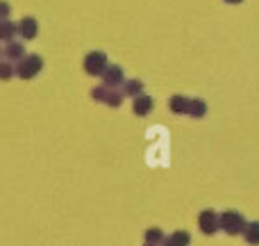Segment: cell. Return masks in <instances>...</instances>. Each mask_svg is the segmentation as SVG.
<instances>
[{
  "label": "cell",
  "mask_w": 259,
  "mask_h": 246,
  "mask_svg": "<svg viewBox=\"0 0 259 246\" xmlns=\"http://www.w3.org/2000/svg\"><path fill=\"white\" fill-rule=\"evenodd\" d=\"M41 68H44V59H41L39 55H23V57L18 59V64L14 66V76L23 78V80H30Z\"/></svg>",
  "instance_id": "6da1fadb"
},
{
  "label": "cell",
  "mask_w": 259,
  "mask_h": 246,
  "mask_svg": "<svg viewBox=\"0 0 259 246\" xmlns=\"http://www.w3.org/2000/svg\"><path fill=\"white\" fill-rule=\"evenodd\" d=\"M243 226H246V219H243L241 212L228 210L223 215H219V228L228 235H241Z\"/></svg>",
  "instance_id": "7a4b0ae2"
},
{
  "label": "cell",
  "mask_w": 259,
  "mask_h": 246,
  "mask_svg": "<svg viewBox=\"0 0 259 246\" xmlns=\"http://www.w3.org/2000/svg\"><path fill=\"white\" fill-rule=\"evenodd\" d=\"M91 96H94V100H98V103H105L109 105V108H118V105L123 103V94L116 89H109V87H96L94 91H91Z\"/></svg>",
  "instance_id": "3957f363"
},
{
  "label": "cell",
  "mask_w": 259,
  "mask_h": 246,
  "mask_svg": "<svg viewBox=\"0 0 259 246\" xmlns=\"http://www.w3.org/2000/svg\"><path fill=\"white\" fill-rule=\"evenodd\" d=\"M105 68H107V55L100 53V50H94L84 57V71L89 76H103Z\"/></svg>",
  "instance_id": "277c9868"
},
{
  "label": "cell",
  "mask_w": 259,
  "mask_h": 246,
  "mask_svg": "<svg viewBox=\"0 0 259 246\" xmlns=\"http://www.w3.org/2000/svg\"><path fill=\"white\" fill-rule=\"evenodd\" d=\"M198 226H200V230L205 235H214L219 233V215H216L214 210H202L200 217H198Z\"/></svg>",
  "instance_id": "5b68a950"
},
{
  "label": "cell",
  "mask_w": 259,
  "mask_h": 246,
  "mask_svg": "<svg viewBox=\"0 0 259 246\" xmlns=\"http://www.w3.org/2000/svg\"><path fill=\"white\" fill-rule=\"evenodd\" d=\"M103 82L105 87H109V89H114L116 85H123L125 82V78H123V68L121 66H109L103 71Z\"/></svg>",
  "instance_id": "8992f818"
},
{
  "label": "cell",
  "mask_w": 259,
  "mask_h": 246,
  "mask_svg": "<svg viewBox=\"0 0 259 246\" xmlns=\"http://www.w3.org/2000/svg\"><path fill=\"white\" fill-rule=\"evenodd\" d=\"M16 32L23 37V39H34L36 32H39V25H36V21L32 16H27L16 25Z\"/></svg>",
  "instance_id": "52a82bcc"
},
{
  "label": "cell",
  "mask_w": 259,
  "mask_h": 246,
  "mask_svg": "<svg viewBox=\"0 0 259 246\" xmlns=\"http://www.w3.org/2000/svg\"><path fill=\"white\" fill-rule=\"evenodd\" d=\"M189 244H191V235L187 230H175L173 235L161 239L159 246H189Z\"/></svg>",
  "instance_id": "ba28073f"
},
{
  "label": "cell",
  "mask_w": 259,
  "mask_h": 246,
  "mask_svg": "<svg viewBox=\"0 0 259 246\" xmlns=\"http://www.w3.org/2000/svg\"><path fill=\"white\" fill-rule=\"evenodd\" d=\"M152 105H155V103H152L150 96L139 94V96H134V105H132V110H134V114H137V117H146V114H150Z\"/></svg>",
  "instance_id": "9c48e42d"
},
{
  "label": "cell",
  "mask_w": 259,
  "mask_h": 246,
  "mask_svg": "<svg viewBox=\"0 0 259 246\" xmlns=\"http://www.w3.org/2000/svg\"><path fill=\"white\" fill-rule=\"evenodd\" d=\"M241 235H243V239H246L248 244L259 246V221H246Z\"/></svg>",
  "instance_id": "30bf717a"
},
{
  "label": "cell",
  "mask_w": 259,
  "mask_h": 246,
  "mask_svg": "<svg viewBox=\"0 0 259 246\" xmlns=\"http://www.w3.org/2000/svg\"><path fill=\"white\" fill-rule=\"evenodd\" d=\"M3 53H5V57H7V62H18V59L25 55V48H23V44H18V41H7Z\"/></svg>",
  "instance_id": "8fae6325"
},
{
  "label": "cell",
  "mask_w": 259,
  "mask_h": 246,
  "mask_svg": "<svg viewBox=\"0 0 259 246\" xmlns=\"http://www.w3.org/2000/svg\"><path fill=\"white\" fill-rule=\"evenodd\" d=\"M187 114H189V117H193V119H202L207 114V103H205V100H200V98L189 100Z\"/></svg>",
  "instance_id": "7c38bea8"
},
{
  "label": "cell",
  "mask_w": 259,
  "mask_h": 246,
  "mask_svg": "<svg viewBox=\"0 0 259 246\" xmlns=\"http://www.w3.org/2000/svg\"><path fill=\"white\" fill-rule=\"evenodd\" d=\"M189 100H191V98H187V96H173V98H170V112H175V114H187Z\"/></svg>",
  "instance_id": "4fadbf2b"
},
{
  "label": "cell",
  "mask_w": 259,
  "mask_h": 246,
  "mask_svg": "<svg viewBox=\"0 0 259 246\" xmlns=\"http://www.w3.org/2000/svg\"><path fill=\"white\" fill-rule=\"evenodd\" d=\"M16 34V25L12 21H0V41H12V37Z\"/></svg>",
  "instance_id": "5bb4252c"
},
{
  "label": "cell",
  "mask_w": 259,
  "mask_h": 246,
  "mask_svg": "<svg viewBox=\"0 0 259 246\" xmlns=\"http://www.w3.org/2000/svg\"><path fill=\"white\" fill-rule=\"evenodd\" d=\"M141 89H143V85L139 80H127V82H123V91H121V94L123 96H132V98H134V96L141 94Z\"/></svg>",
  "instance_id": "9a60e30c"
},
{
  "label": "cell",
  "mask_w": 259,
  "mask_h": 246,
  "mask_svg": "<svg viewBox=\"0 0 259 246\" xmlns=\"http://www.w3.org/2000/svg\"><path fill=\"white\" fill-rule=\"evenodd\" d=\"M164 237H166V235L161 233L159 228H148L146 230V244H157V246H159Z\"/></svg>",
  "instance_id": "2e32d148"
},
{
  "label": "cell",
  "mask_w": 259,
  "mask_h": 246,
  "mask_svg": "<svg viewBox=\"0 0 259 246\" xmlns=\"http://www.w3.org/2000/svg\"><path fill=\"white\" fill-rule=\"evenodd\" d=\"M12 76H14L12 62H0V80H9Z\"/></svg>",
  "instance_id": "e0dca14e"
},
{
  "label": "cell",
  "mask_w": 259,
  "mask_h": 246,
  "mask_svg": "<svg viewBox=\"0 0 259 246\" xmlns=\"http://www.w3.org/2000/svg\"><path fill=\"white\" fill-rule=\"evenodd\" d=\"M9 12H12V9H9V5L7 3H0V21H5V18L9 16Z\"/></svg>",
  "instance_id": "ac0fdd59"
},
{
  "label": "cell",
  "mask_w": 259,
  "mask_h": 246,
  "mask_svg": "<svg viewBox=\"0 0 259 246\" xmlns=\"http://www.w3.org/2000/svg\"><path fill=\"white\" fill-rule=\"evenodd\" d=\"M225 3H230V5H239V3H243V0H225Z\"/></svg>",
  "instance_id": "d6986e66"
},
{
  "label": "cell",
  "mask_w": 259,
  "mask_h": 246,
  "mask_svg": "<svg viewBox=\"0 0 259 246\" xmlns=\"http://www.w3.org/2000/svg\"><path fill=\"white\" fill-rule=\"evenodd\" d=\"M143 246H157V244H143Z\"/></svg>",
  "instance_id": "ffe728a7"
}]
</instances>
